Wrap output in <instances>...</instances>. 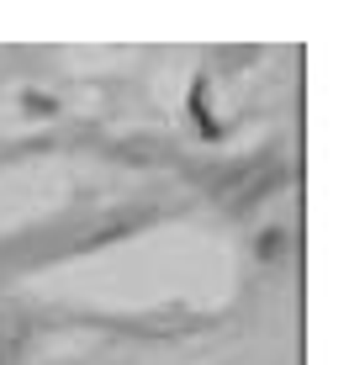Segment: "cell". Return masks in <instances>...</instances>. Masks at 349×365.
<instances>
[{
  "instance_id": "6da1fadb",
  "label": "cell",
  "mask_w": 349,
  "mask_h": 365,
  "mask_svg": "<svg viewBox=\"0 0 349 365\" xmlns=\"http://www.w3.org/2000/svg\"><path fill=\"white\" fill-rule=\"evenodd\" d=\"M27 339H32V323L21 318V312L0 318V365H16L21 349H27Z\"/></svg>"
}]
</instances>
